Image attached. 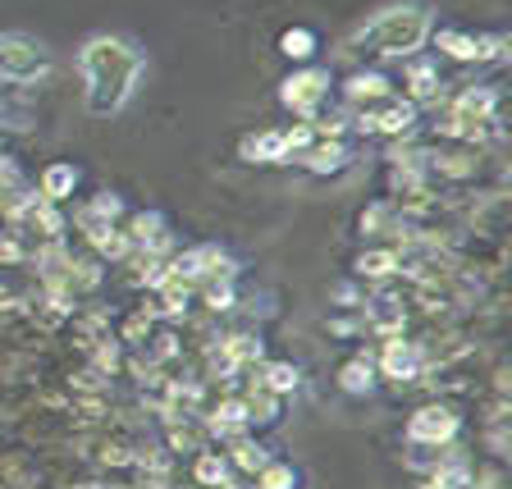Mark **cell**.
<instances>
[{
	"mask_svg": "<svg viewBox=\"0 0 512 489\" xmlns=\"http://www.w3.org/2000/svg\"><path fill=\"white\" fill-rule=\"evenodd\" d=\"M78 69H83L87 83V110L92 115H115L133 96V83L142 78V55L133 42L101 32L78 51Z\"/></svg>",
	"mask_w": 512,
	"mask_h": 489,
	"instance_id": "obj_1",
	"label": "cell"
},
{
	"mask_svg": "<svg viewBox=\"0 0 512 489\" xmlns=\"http://www.w3.org/2000/svg\"><path fill=\"white\" fill-rule=\"evenodd\" d=\"M357 42H366L371 55H384V60H412V55L430 42V10L426 5H394V10H380L362 32H357Z\"/></svg>",
	"mask_w": 512,
	"mask_h": 489,
	"instance_id": "obj_2",
	"label": "cell"
},
{
	"mask_svg": "<svg viewBox=\"0 0 512 489\" xmlns=\"http://www.w3.org/2000/svg\"><path fill=\"white\" fill-rule=\"evenodd\" d=\"M330 69H320V64H302V69H293V74L279 83V106L293 110L298 115V124H311V119L325 110V101H330Z\"/></svg>",
	"mask_w": 512,
	"mask_h": 489,
	"instance_id": "obj_3",
	"label": "cell"
},
{
	"mask_svg": "<svg viewBox=\"0 0 512 489\" xmlns=\"http://www.w3.org/2000/svg\"><path fill=\"white\" fill-rule=\"evenodd\" d=\"M51 74V51L28 32H0V78L5 83H42Z\"/></svg>",
	"mask_w": 512,
	"mask_h": 489,
	"instance_id": "obj_4",
	"label": "cell"
},
{
	"mask_svg": "<svg viewBox=\"0 0 512 489\" xmlns=\"http://www.w3.org/2000/svg\"><path fill=\"white\" fill-rule=\"evenodd\" d=\"M416 115H421V110H416L412 101H403V96H384V101H375V106L352 110V128H357L362 138H407V133L416 128Z\"/></svg>",
	"mask_w": 512,
	"mask_h": 489,
	"instance_id": "obj_5",
	"label": "cell"
},
{
	"mask_svg": "<svg viewBox=\"0 0 512 489\" xmlns=\"http://www.w3.org/2000/svg\"><path fill=\"white\" fill-rule=\"evenodd\" d=\"M316 138L311 133V124H293V128H266V133H252V138H243V160L247 165H284V160H293L307 142Z\"/></svg>",
	"mask_w": 512,
	"mask_h": 489,
	"instance_id": "obj_6",
	"label": "cell"
},
{
	"mask_svg": "<svg viewBox=\"0 0 512 489\" xmlns=\"http://www.w3.org/2000/svg\"><path fill=\"white\" fill-rule=\"evenodd\" d=\"M462 430V416L448 403H426L407 416V444L416 448H448Z\"/></svg>",
	"mask_w": 512,
	"mask_h": 489,
	"instance_id": "obj_7",
	"label": "cell"
},
{
	"mask_svg": "<svg viewBox=\"0 0 512 489\" xmlns=\"http://www.w3.org/2000/svg\"><path fill=\"white\" fill-rule=\"evenodd\" d=\"M371 362H375V375H384V380L412 384V380H421V371H426V348L403 339V334H394V339H384L380 357H371Z\"/></svg>",
	"mask_w": 512,
	"mask_h": 489,
	"instance_id": "obj_8",
	"label": "cell"
},
{
	"mask_svg": "<svg viewBox=\"0 0 512 489\" xmlns=\"http://www.w3.org/2000/svg\"><path fill=\"white\" fill-rule=\"evenodd\" d=\"M348 142L343 138H311L307 147L293 156V165H302L307 174H339L348 170Z\"/></svg>",
	"mask_w": 512,
	"mask_h": 489,
	"instance_id": "obj_9",
	"label": "cell"
},
{
	"mask_svg": "<svg viewBox=\"0 0 512 489\" xmlns=\"http://www.w3.org/2000/svg\"><path fill=\"white\" fill-rule=\"evenodd\" d=\"M78 179H83V174H78L74 160H51V165L37 174V188L32 192H37L42 202H51V206H64L78 192Z\"/></svg>",
	"mask_w": 512,
	"mask_h": 489,
	"instance_id": "obj_10",
	"label": "cell"
},
{
	"mask_svg": "<svg viewBox=\"0 0 512 489\" xmlns=\"http://www.w3.org/2000/svg\"><path fill=\"white\" fill-rule=\"evenodd\" d=\"M439 96H444V78H439V64H430V60H412V64H407L403 101H412V106L421 110V106H435Z\"/></svg>",
	"mask_w": 512,
	"mask_h": 489,
	"instance_id": "obj_11",
	"label": "cell"
},
{
	"mask_svg": "<svg viewBox=\"0 0 512 489\" xmlns=\"http://www.w3.org/2000/svg\"><path fill=\"white\" fill-rule=\"evenodd\" d=\"M384 96H394V83H389L380 69H357V74H348V83H343V106L348 110L375 106Z\"/></svg>",
	"mask_w": 512,
	"mask_h": 489,
	"instance_id": "obj_12",
	"label": "cell"
},
{
	"mask_svg": "<svg viewBox=\"0 0 512 489\" xmlns=\"http://www.w3.org/2000/svg\"><path fill=\"white\" fill-rule=\"evenodd\" d=\"M352 270H357V279H371V284H384V279L403 275V252H398V247H389V243H371L366 252H357Z\"/></svg>",
	"mask_w": 512,
	"mask_h": 489,
	"instance_id": "obj_13",
	"label": "cell"
},
{
	"mask_svg": "<svg viewBox=\"0 0 512 489\" xmlns=\"http://www.w3.org/2000/svg\"><path fill=\"white\" fill-rule=\"evenodd\" d=\"M192 480L202 489H238V471L229 467L220 448H202V453H192Z\"/></svg>",
	"mask_w": 512,
	"mask_h": 489,
	"instance_id": "obj_14",
	"label": "cell"
},
{
	"mask_svg": "<svg viewBox=\"0 0 512 489\" xmlns=\"http://www.w3.org/2000/svg\"><path fill=\"white\" fill-rule=\"evenodd\" d=\"M357 229L362 238H389V247L403 238V215H398V202H371L362 215H357Z\"/></svg>",
	"mask_w": 512,
	"mask_h": 489,
	"instance_id": "obj_15",
	"label": "cell"
},
{
	"mask_svg": "<svg viewBox=\"0 0 512 489\" xmlns=\"http://www.w3.org/2000/svg\"><path fill=\"white\" fill-rule=\"evenodd\" d=\"M28 197H32V188L23 183V170L14 165V156H0V215L19 224Z\"/></svg>",
	"mask_w": 512,
	"mask_h": 489,
	"instance_id": "obj_16",
	"label": "cell"
},
{
	"mask_svg": "<svg viewBox=\"0 0 512 489\" xmlns=\"http://www.w3.org/2000/svg\"><path fill=\"white\" fill-rule=\"evenodd\" d=\"M224 458H229V467L238 471V476H256V471L270 462V448L261 444V439H252V435H238V439H229V444L220 448Z\"/></svg>",
	"mask_w": 512,
	"mask_h": 489,
	"instance_id": "obj_17",
	"label": "cell"
},
{
	"mask_svg": "<svg viewBox=\"0 0 512 489\" xmlns=\"http://www.w3.org/2000/svg\"><path fill=\"white\" fill-rule=\"evenodd\" d=\"M453 458L435 462V471H430V480L421 489H476V476H471L467 458H458V448H448Z\"/></svg>",
	"mask_w": 512,
	"mask_h": 489,
	"instance_id": "obj_18",
	"label": "cell"
},
{
	"mask_svg": "<svg viewBox=\"0 0 512 489\" xmlns=\"http://www.w3.org/2000/svg\"><path fill=\"white\" fill-rule=\"evenodd\" d=\"M430 42H435V51L448 55V60H476L480 64V37L476 32L439 28V32H430Z\"/></svg>",
	"mask_w": 512,
	"mask_h": 489,
	"instance_id": "obj_19",
	"label": "cell"
},
{
	"mask_svg": "<svg viewBox=\"0 0 512 489\" xmlns=\"http://www.w3.org/2000/svg\"><path fill=\"white\" fill-rule=\"evenodd\" d=\"M339 389L348 398H362L375 389V362L366 357V352H357V357H348V362L339 366Z\"/></svg>",
	"mask_w": 512,
	"mask_h": 489,
	"instance_id": "obj_20",
	"label": "cell"
},
{
	"mask_svg": "<svg viewBox=\"0 0 512 489\" xmlns=\"http://www.w3.org/2000/svg\"><path fill=\"white\" fill-rule=\"evenodd\" d=\"M165 444L170 453H202L206 448V426L202 421H188V416H170V426H165Z\"/></svg>",
	"mask_w": 512,
	"mask_h": 489,
	"instance_id": "obj_21",
	"label": "cell"
},
{
	"mask_svg": "<svg viewBox=\"0 0 512 489\" xmlns=\"http://www.w3.org/2000/svg\"><path fill=\"white\" fill-rule=\"evenodd\" d=\"M256 384H261V389H270L275 398H284V394H293V389L302 384V371L293 362H261Z\"/></svg>",
	"mask_w": 512,
	"mask_h": 489,
	"instance_id": "obj_22",
	"label": "cell"
},
{
	"mask_svg": "<svg viewBox=\"0 0 512 489\" xmlns=\"http://www.w3.org/2000/svg\"><path fill=\"white\" fill-rule=\"evenodd\" d=\"M243 412H247V426H275L279 421V398L252 380V389L243 394Z\"/></svg>",
	"mask_w": 512,
	"mask_h": 489,
	"instance_id": "obj_23",
	"label": "cell"
},
{
	"mask_svg": "<svg viewBox=\"0 0 512 489\" xmlns=\"http://www.w3.org/2000/svg\"><path fill=\"white\" fill-rule=\"evenodd\" d=\"M316 51H320V37L311 28H284L279 32V55H284V60L307 64Z\"/></svg>",
	"mask_w": 512,
	"mask_h": 489,
	"instance_id": "obj_24",
	"label": "cell"
},
{
	"mask_svg": "<svg viewBox=\"0 0 512 489\" xmlns=\"http://www.w3.org/2000/svg\"><path fill=\"white\" fill-rule=\"evenodd\" d=\"M87 348H92V371L96 375H115L119 366H124V343L110 339V334H101V339H87Z\"/></svg>",
	"mask_w": 512,
	"mask_h": 489,
	"instance_id": "obj_25",
	"label": "cell"
},
{
	"mask_svg": "<svg viewBox=\"0 0 512 489\" xmlns=\"http://www.w3.org/2000/svg\"><path fill=\"white\" fill-rule=\"evenodd\" d=\"M197 293H202V302H206V311H211V316H224V311L238 307L234 279H206V284H197Z\"/></svg>",
	"mask_w": 512,
	"mask_h": 489,
	"instance_id": "obj_26",
	"label": "cell"
},
{
	"mask_svg": "<svg viewBox=\"0 0 512 489\" xmlns=\"http://www.w3.org/2000/svg\"><path fill=\"white\" fill-rule=\"evenodd\" d=\"M252 480H256V489H298L302 476H298V467H293V462H275V458H270Z\"/></svg>",
	"mask_w": 512,
	"mask_h": 489,
	"instance_id": "obj_27",
	"label": "cell"
},
{
	"mask_svg": "<svg viewBox=\"0 0 512 489\" xmlns=\"http://www.w3.org/2000/svg\"><path fill=\"white\" fill-rule=\"evenodd\" d=\"M151 334H156V316L142 307V311H133V316L124 320V330H119V343H124V348H142Z\"/></svg>",
	"mask_w": 512,
	"mask_h": 489,
	"instance_id": "obj_28",
	"label": "cell"
},
{
	"mask_svg": "<svg viewBox=\"0 0 512 489\" xmlns=\"http://www.w3.org/2000/svg\"><path fill=\"white\" fill-rule=\"evenodd\" d=\"M0 128H5V124H0Z\"/></svg>",
	"mask_w": 512,
	"mask_h": 489,
	"instance_id": "obj_29",
	"label": "cell"
}]
</instances>
